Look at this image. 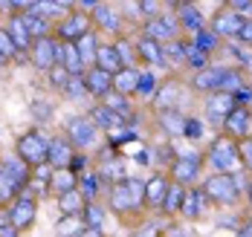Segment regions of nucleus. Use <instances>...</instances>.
<instances>
[{"label": "nucleus", "instance_id": "nucleus-1", "mask_svg": "<svg viewBox=\"0 0 252 237\" xmlns=\"http://www.w3.org/2000/svg\"><path fill=\"white\" fill-rule=\"evenodd\" d=\"M203 194L209 197V203H218V206H232L238 200V185L232 174H212L206 177L203 183Z\"/></svg>", "mask_w": 252, "mask_h": 237}, {"label": "nucleus", "instance_id": "nucleus-2", "mask_svg": "<svg viewBox=\"0 0 252 237\" xmlns=\"http://www.w3.org/2000/svg\"><path fill=\"white\" fill-rule=\"evenodd\" d=\"M209 162L218 168V174H235V165L241 162L238 145H235L229 136L215 139V142H212V148H209Z\"/></svg>", "mask_w": 252, "mask_h": 237}, {"label": "nucleus", "instance_id": "nucleus-3", "mask_svg": "<svg viewBox=\"0 0 252 237\" xmlns=\"http://www.w3.org/2000/svg\"><path fill=\"white\" fill-rule=\"evenodd\" d=\"M18 157L24 159L26 165H38V162H47L50 157V139L41 136L38 131H29L18 139Z\"/></svg>", "mask_w": 252, "mask_h": 237}, {"label": "nucleus", "instance_id": "nucleus-4", "mask_svg": "<svg viewBox=\"0 0 252 237\" xmlns=\"http://www.w3.org/2000/svg\"><path fill=\"white\" fill-rule=\"evenodd\" d=\"M142 32H145V38H151V41H157V44H171V41H180V32H183V26H180V21L177 18H171V15H159V18H151L145 26H142Z\"/></svg>", "mask_w": 252, "mask_h": 237}, {"label": "nucleus", "instance_id": "nucleus-5", "mask_svg": "<svg viewBox=\"0 0 252 237\" xmlns=\"http://www.w3.org/2000/svg\"><path fill=\"white\" fill-rule=\"evenodd\" d=\"M96 136H99V128L90 122V116H76L67 122V139L76 148H90L96 142Z\"/></svg>", "mask_w": 252, "mask_h": 237}, {"label": "nucleus", "instance_id": "nucleus-6", "mask_svg": "<svg viewBox=\"0 0 252 237\" xmlns=\"http://www.w3.org/2000/svg\"><path fill=\"white\" fill-rule=\"evenodd\" d=\"M244 24H247V18H241L238 12H232V9H220L215 18H212V32L218 35V38H238L241 35V29H244Z\"/></svg>", "mask_w": 252, "mask_h": 237}, {"label": "nucleus", "instance_id": "nucleus-7", "mask_svg": "<svg viewBox=\"0 0 252 237\" xmlns=\"http://www.w3.org/2000/svg\"><path fill=\"white\" fill-rule=\"evenodd\" d=\"M180 102H183V84L177 79L162 81L154 93V107L157 113H165V110H180Z\"/></svg>", "mask_w": 252, "mask_h": 237}, {"label": "nucleus", "instance_id": "nucleus-8", "mask_svg": "<svg viewBox=\"0 0 252 237\" xmlns=\"http://www.w3.org/2000/svg\"><path fill=\"white\" fill-rule=\"evenodd\" d=\"M29 58H32V64H35L38 70L50 73V70L58 67V44H55L52 38H41V41H35V44H32Z\"/></svg>", "mask_w": 252, "mask_h": 237}, {"label": "nucleus", "instance_id": "nucleus-9", "mask_svg": "<svg viewBox=\"0 0 252 237\" xmlns=\"http://www.w3.org/2000/svg\"><path fill=\"white\" fill-rule=\"evenodd\" d=\"M226 70L229 67H206V70H200V73H194V79H191V87L197 90V93H220V84H223V79H226Z\"/></svg>", "mask_w": 252, "mask_h": 237}, {"label": "nucleus", "instance_id": "nucleus-10", "mask_svg": "<svg viewBox=\"0 0 252 237\" xmlns=\"http://www.w3.org/2000/svg\"><path fill=\"white\" fill-rule=\"evenodd\" d=\"M235 96H229V93H215V96H209V102H206V119L212 122V125H220L223 128V122L229 119V113L235 110Z\"/></svg>", "mask_w": 252, "mask_h": 237}, {"label": "nucleus", "instance_id": "nucleus-11", "mask_svg": "<svg viewBox=\"0 0 252 237\" xmlns=\"http://www.w3.org/2000/svg\"><path fill=\"white\" fill-rule=\"evenodd\" d=\"M58 32H61V44H76V41H81L90 32V21H87L84 12H73V15H67L61 21Z\"/></svg>", "mask_w": 252, "mask_h": 237}, {"label": "nucleus", "instance_id": "nucleus-12", "mask_svg": "<svg viewBox=\"0 0 252 237\" xmlns=\"http://www.w3.org/2000/svg\"><path fill=\"white\" fill-rule=\"evenodd\" d=\"M35 200H29V197H18L12 206H9V223L18 229V232H24L29 229L32 223H35Z\"/></svg>", "mask_w": 252, "mask_h": 237}, {"label": "nucleus", "instance_id": "nucleus-13", "mask_svg": "<svg viewBox=\"0 0 252 237\" xmlns=\"http://www.w3.org/2000/svg\"><path fill=\"white\" fill-rule=\"evenodd\" d=\"M90 122H93L96 128H101V131H107V133H119L122 128H127L125 119L116 116L107 105H93L90 107Z\"/></svg>", "mask_w": 252, "mask_h": 237}, {"label": "nucleus", "instance_id": "nucleus-14", "mask_svg": "<svg viewBox=\"0 0 252 237\" xmlns=\"http://www.w3.org/2000/svg\"><path fill=\"white\" fill-rule=\"evenodd\" d=\"M168 188H171V180L165 174H154L151 180L145 183V206L162 209L165 206V197H168Z\"/></svg>", "mask_w": 252, "mask_h": 237}, {"label": "nucleus", "instance_id": "nucleus-15", "mask_svg": "<svg viewBox=\"0 0 252 237\" xmlns=\"http://www.w3.org/2000/svg\"><path fill=\"white\" fill-rule=\"evenodd\" d=\"M250 125H252V113L250 107H235L232 113H229V119L223 122V131L226 136H238V139H247L250 136Z\"/></svg>", "mask_w": 252, "mask_h": 237}, {"label": "nucleus", "instance_id": "nucleus-16", "mask_svg": "<svg viewBox=\"0 0 252 237\" xmlns=\"http://www.w3.org/2000/svg\"><path fill=\"white\" fill-rule=\"evenodd\" d=\"M73 162V148H70V139L67 136H58V139H50V157H47V165L55 168V171H64L70 168Z\"/></svg>", "mask_w": 252, "mask_h": 237}, {"label": "nucleus", "instance_id": "nucleus-17", "mask_svg": "<svg viewBox=\"0 0 252 237\" xmlns=\"http://www.w3.org/2000/svg\"><path fill=\"white\" fill-rule=\"evenodd\" d=\"M84 84H87V93H93V96H99V99H107L110 90H113V76L104 73V70H99V67H90V70L84 73Z\"/></svg>", "mask_w": 252, "mask_h": 237}, {"label": "nucleus", "instance_id": "nucleus-18", "mask_svg": "<svg viewBox=\"0 0 252 237\" xmlns=\"http://www.w3.org/2000/svg\"><path fill=\"white\" fill-rule=\"evenodd\" d=\"M107 197H110V209L116 211V214H127V211L136 209V200H133V194L127 188V180L110 185V194Z\"/></svg>", "mask_w": 252, "mask_h": 237}, {"label": "nucleus", "instance_id": "nucleus-19", "mask_svg": "<svg viewBox=\"0 0 252 237\" xmlns=\"http://www.w3.org/2000/svg\"><path fill=\"white\" fill-rule=\"evenodd\" d=\"M93 21H96L104 32H110V35H119V32H122V15H119V9H113L110 3H99V6H96Z\"/></svg>", "mask_w": 252, "mask_h": 237}, {"label": "nucleus", "instance_id": "nucleus-20", "mask_svg": "<svg viewBox=\"0 0 252 237\" xmlns=\"http://www.w3.org/2000/svg\"><path fill=\"white\" fill-rule=\"evenodd\" d=\"M171 177H174V183L177 185H191L194 180H197V171H200V162L194 157H180V159H174V165H171Z\"/></svg>", "mask_w": 252, "mask_h": 237}, {"label": "nucleus", "instance_id": "nucleus-21", "mask_svg": "<svg viewBox=\"0 0 252 237\" xmlns=\"http://www.w3.org/2000/svg\"><path fill=\"white\" fill-rule=\"evenodd\" d=\"M206 206H209V197L203 194V188H189L186 197H183L180 214H183L186 220H194V217H200L203 211H206Z\"/></svg>", "mask_w": 252, "mask_h": 237}, {"label": "nucleus", "instance_id": "nucleus-22", "mask_svg": "<svg viewBox=\"0 0 252 237\" xmlns=\"http://www.w3.org/2000/svg\"><path fill=\"white\" fill-rule=\"evenodd\" d=\"M0 171L9 177V180H15V183L24 188L29 180H32V174H29V165H26L24 159L18 157V154H12V157H6L3 159V165H0Z\"/></svg>", "mask_w": 252, "mask_h": 237}, {"label": "nucleus", "instance_id": "nucleus-23", "mask_svg": "<svg viewBox=\"0 0 252 237\" xmlns=\"http://www.w3.org/2000/svg\"><path fill=\"white\" fill-rule=\"evenodd\" d=\"M177 21H180V26L183 29H189V32H200L203 26V15H200V9L194 6V3H177Z\"/></svg>", "mask_w": 252, "mask_h": 237}, {"label": "nucleus", "instance_id": "nucleus-24", "mask_svg": "<svg viewBox=\"0 0 252 237\" xmlns=\"http://www.w3.org/2000/svg\"><path fill=\"white\" fill-rule=\"evenodd\" d=\"M58 67H64L70 76H81L84 61H81V55H78L76 44H58Z\"/></svg>", "mask_w": 252, "mask_h": 237}, {"label": "nucleus", "instance_id": "nucleus-25", "mask_svg": "<svg viewBox=\"0 0 252 237\" xmlns=\"http://www.w3.org/2000/svg\"><path fill=\"white\" fill-rule=\"evenodd\" d=\"M157 122H159V128L168 133V136H186V125H189V119H186L180 110L157 113Z\"/></svg>", "mask_w": 252, "mask_h": 237}, {"label": "nucleus", "instance_id": "nucleus-26", "mask_svg": "<svg viewBox=\"0 0 252 237\" xmlns=\"http://www.w3.org/2000/svg\"><path fill=\"white\" fill-rule=\"evenodd\" d=\"M136 53H139V58L145 61V64H151V67H162L165 64V53H162V44H157V41H151V38H139L136 41Z\"/></svg>", "mask_w": 252, "mask_h": 237}, {"label": "nucleus", "instance_id": "nucleus-27", "mask_svg": "<svg viewBox=\"0 0 252 237\" xmlns=\"http://www.w3.org/2000/svg\"><path fill=\"white\" fill-rule=\"evenodd\" d=\"M93 67H99L104 73H110V76H116L125 64H122V58L116 53V47L113 44H107V47H99V55H96V64Z\"/></svg>", "mask_w": 252, "mask_h": 237}, {"label": "nucleus", "instance_id": "nucleus-28", "mask_svg": "<svg viewBox=\"0 0 252 237\" xmlns=\"http://www.w3.org/2000/svg\"><path fill=\"white\" fill-rule=\"evenodd\" d=\"M9 35H12V41H15V47H18V53L21 55H26L29 50H32V35L26 32V26H24V21H21V15H15L12 18V24H9V29H6Z\"/></svg>", "mask_w": 252, "mask_h": 237}, {"label": "nucleus", "instance_id": "nucleus-29", "mask_svg": "<svg viewBox=\"0 0 252 237\" xmlns=\"http://www.w3.org/2000/svg\"><path fill=\"white\" fill-rule=\"evenodd\" d=\"M136 84H139V73H136V67H133V70H130V67H122V70L113 76V93L130 96V93H136Z\"/></svg>", "mask_w": 252, "mask_h": 237}, {"label": "nucleus", "instance_id": "nucleus-30", "mask_svg": "<svg viewBox=\"0 0 252 237\" xmlns=\"http://www.w3.org/2000/svg\"><path fill=\"white\" fill-rule=\"evenodd\" d=\"M50 188L61 197V194H70V191H78V174H73L70 168L64 171H52V183Z\"/></svg>", "mask_w": 252, "mask_h": 237}, {"label": "nucleus", "instance_id": "nucleus-31", "mask_svg": "<svg viewBox=\"0 0 252 237\" xmlns=\"http://www.w3.org/2000/svg\"><path fill=\"white\" fill-rule=\"evenodd\" d=\"M21 21H24L26 32L32 35V41H41V38H50V21L41 18V15H29V12H21Z\"/></svg>", "mask_w": 252, "mask_h": 237}, {"label": "nucleus", "instance_id": "nucleus-32", "mask_svg": "<svg viewBox=\"0 0 252 237\" xmlns=\"http://www.w3.org/2000/svg\"><path fill=\"white\" fill-rule=\"evenodd\" d=\"M76 50L81 55V61H84V67L93 61L96 64V55H99V41H96V32H87L81 41H76Z\"/></svg>", "mask_w": 252, "mask_h": 237}, {"label": "nucleus", "instance_id": "nucleus-33", "mask_svg": "<svg viewBox=\"0 0 252 237\" xmlns=\"http://www.w3.org/2000/svg\"><path fill=\"white\" fill-rule=\"evenodd\" d=\"M99 183H101V177L96 174V171H90V174L84 171V174L78 177V194H81L84 200H90V203H93V197L99 194Z\"/></svg>", "mask_w": 252, "mask_h": 237}, {"label": "nucleus", "instance_id": "nucleus-34", "mask_svg": "<svg viewBox=\"0 0 252 237\" xmlns=\"http://www.w3.org/2000/svg\"><path fill=\"white\" fill-rule=\"evenodd\" d=\"M58 206H61V211H64L67 217H76V214H81V211H84V197H81L78 191L61 194V197H58Z\"/></svg>", "mask_w": 252, "mask_h": 237}, {"label": "nucleus", "instance_id": "nucleus-35", "mask_svg": "<svg viewBox=\"0 0 252 237\" xmlns=\"http://www.w3.org/2000/svg\"><path fill=\"white\" fill-rule=\"evenodd\" d=\"M104 105L110 107L116 116H122L125 122L133 116V107H130V102H127V96H122V93H110V96L104 99Z\"/></svg>", "mask_w": 252, "mask_h": 237}, {"label": "nucleus", "instance_id": "nucleus-36", "mask_svg": "<svg viewBox=\"0 0 252 237\" xmlns=\"http://www.w3.org/2000/svg\"><path fill=\"white\" fill-rule=\"evenodd\" d=\"M84 229H87V226H84V220H78V217H64V220L55 226L58 237H78Z\"/></svg>", "mask_w": 252, "mask_h": 237}, {"label": "nucleus", "instance_id": "nucleus-37", "mask_svg": "<svg viewBox=\"0 0 252 237\" xmlns=\"http://www.w3.org/2000/svg\"><path fill=\"white\" fill-rule=\"evenodd\" d=\"M191 44H194L197 50H203V53L209 55V53H215V50H218V44H220V38H218V35L212 32V29H200V32L194 35V41H191Z\"/></svg>", "mask_w": 252, "mask_h": 237}, {"label": "nucleus", "instance_id": "nucleus-38", "mask_svg": "<svg viewBox=\"0 0 252 237\" xmlns=\"http://www.w3.org/2000/svg\"><path fill=\"white\" fill-rule=\"evenodd\" d=\"M18 191H21V185L15 183V180H9V177L0 171V206L15 203V200H18Z\"/></svg>", "mask_w": 252, "mask_h": 237}, {"label": "nucleus", "instance_id": "nucleus-39", "mask_svg": "<svg viewBox=\"0 0 252 237\" xmlns=\"http://www.w3.org/2000/svg\"><path fill=\"white\" fill-rule=\"evenodd\" d=\"M183 197H186V188H183V185H177V183H171L162 211H168V214H177V211L183 209Z\"/></svg>", "mask_w": 252, "mask_h": 237}, {"label": "nucleus", "instance_id": "nucleus-40", "mask_svg": "<svg viewBox=\"0 0 252 237\" xmlns=\"http://www.w3.org/2000/svg\"><path fill=\"white\" fill-rule=\"evenodd\" d=\"M64 96H67V99H73V102H81V99H87L90 93H87L84 76H73V79L67 81V87H64Z\"/></svg>", "mask_w": 252, "mask_h": 237}, {"label": "nucleus", "instance_id": "nucleus-41", "mask_svg": "<svg viewBox=\"0 0 252 237\" xmlns=\"http://www.w3.org/2000/svg\"><path fill=\"white\" fill-rule=\"evenodd\" d=\"M186 64H189V67H194V70L200 73V70L209 67V55L203 53V50H197L194 44H186Z\"/></svg>", "mask_w": 252, "mask_h": 237}, {"label": "nucleus", "instance_id": "nucleus-42", "mask_svg": "<svg viewBox=\"0 0 252 237\" xmlns=\"http://www.w3.org/2000/svg\"><path fill=\"white\" fill-rule=\"evenodd\" d=\"M81 214H84V226H87V229H101V223H104V211H101L96 203H87Z\"/></svg>", "mask_w": 252, "mask_h": 237}, {"label": "nucleus", "instance_id": "nucleus-43", "mask_svg": "<svg viewBox=\"0 0 252 237\" xmlns=\"http://www.w3.org/2000/svg\"><path fill=\"white\" fill-rule=\"evenodd\" d=\"M241 87H244V73H241V70H226V79H223V84H220V93L235 96Z\"/></svg>", "mask_w": 252, "mask_h": 237}, {"label": "nucleus", "instance_id": "nucleus-44", "mask_svg": "<svg viewBox=\"0 0 252 237\" xmlns=\"http://www.w3.org/2000/svg\"><path fill=\"white\" fill-rule=\"evenodd\" d=\"M0 55H3L6 61H12V58H24V55L18 53V47H15V41H12V35H9L6 29H0Z\"/></svg>", "mask_w": 252, "mask_h": 237}, {"label": "nucleus", "instance_id": "nucleus-45", "mask_svg": "<svg viewBox=\"0 0 252 237\" xmlns=\"http://www.w3.org/2000/svg\"><path fill=\"white\" fill-rule=\"evenodd\" d=\"M162 53H165V61L186 64V44H183V41H171V44H165V47H162Z\"/></svg>", "mask_w": 252, "mask_h": 237}, {"label": "nucleus", "instance_id": "nucleus-46", "mask_svg": "<svg viewBox=\"0 0 252 237\" xmlns=\"http://www.w3.org/2000/svg\"><path fill=\"white\" fill-rule=\"evenodd\" d=\"M113 47H116V53H119V58H122V64L133 70V64H136V55H133V53H136V47H130L127 41H116Z\"/></svg>", "mask_w": 252, "mask_h": 237}, {"label": "nucleus", "instance_id": "nucleus-47", "mask_svg": "<svg viewBox=\"0 0 252 237\" xmlns=\"http://www.w3.org/2000/svg\"><path fill=\"white\" fill-rule=\"evenodd\" d=\"M136 93H139V96H154V93H157V79H154V73H139Z\"/></svg>", "mask_w": 252, "mask_h": 237}, {"label": "nucleus", "instance_id": "nucleus-48", "mask_svg": "<svg viewBox=\"0 0 252 237\" xmlns=\"http://www.w3.org/2000/svg\"><path fill=\"white\" fill-rule=\"evenodd\" d=\"M238 154H241L244 168L252 171V136H247V139H241V142H238Z\"/></svg>", "mask_w": 252, "mask_h": 237}, {"label": "nucleus", "instance_id": "nucleus-49", "mask_svg": "<svg viewBox=\"0 0 252 237\" xmlns=\"http://www.w3.org/2000/svg\"><path fill=\"white\" fill-rule=\"evenodd\" d=\"M32 116L38 119V122H50L52 119V105L50 102H32Z\"/></svg>", "mask_w": 252, "mask_h": 237}, {"label": "nucleus", "instance_id": "nucleus-50", "mask_svg": "<svg viewBox=\"0 0 252 237\" xmlns=\"http://www.w3.org/2000/svg\"><path fill=\"white\" fill-rule=\"evenodd\" d=\"M159 9H162V6H159L157 0H139V3H136V12L148 15V21H151V18H159V15H162Z\"/></svg>", "mask_w": 252, "mask_h": 237}, {"label": "nucleus", "instance_id": "nucleus-51", "mask_svg": "<svg viewBox=\"0 0 252 237\" xmlns=\"http://www.w3.org/2000/svg\"><path fill=\"white\" fill-rule=\"evenodd\" d=\"M50 79H52V84H55V87H61V90H64V87H67V81L73 79V76H70L64 67H55V70H50Z\"/></svg>", "mask_w": 252, "mask_h": 237}, {"label": "nucleus", "instance_id": "nucleus-52", "mask_svg": "<svg viewBox=\"0 0 252 237\" xmlns=\"http://www.w3.org/2000/svg\"><path fill=\"white\" fill-rule=\"evenodd\" d=\"M226 9L238 12L241 18H244V15H252V3L250 0H232V3H226Z\"/></svg>", "mask_w": 252, "mask_h": 237}, {"label": "nucleus", "instance_id": "nucleus-53", "mask_svg": "<svg viewBox=\"0 0 252 237\" xmlns=\"http://www.w3.org/2000/svg\"><path fill=\"white\" fill-rule=\"evenodd\" d=\"M200 133H203V122L200 119H189V125H186V136H189V139H200Z\"/></svg>", "mask_w": 252, "mask_h": 237}, {"label": "nucleus", "instance_id": "nucleus-54", "mask_svg": "<svg viewBox=\"0 0 252 237\" xmlns=\"http://www.w3.org/2000/svg\"><path fill=\"white\" fill-rule=\"evenodd\" d=\"M238 41H241V44H252V21H247V24H244L241 35H238Z\"/></svg>", "mask_w": 252, "mask_h": 237}, {"label": "nucleus", "instance_id": "nucleus-55", "mask_svg": "<svg viewBox=\"0 0 252 237\" xmlns=\"http://www.w3.org/2000/svg\"><path fill=\"white\" fill-rule=\"evenodd\" d=\"M0 237H21V232H18L12 223H3V226H0Z\"/></svg>", "mask_w": 252, "mask_h": 237}, {"label": "nucleus", "instance_id": "nucleus-56", "mask_svg": "<svg viewBox=\"0 0 252 237\" xmlns=\"http://www.w3.org/2000/svg\"><path fill=\"white\" fill-rule=\"evenodd\" d=\"M238 237H252V220H247V223L238 229Z\"/></svg>", "mask_w": 252, "mask_h": 237}, {"label": "nucleus", "instance_id": "nucleus-57", "mask_svg": "<svg viewBox=\"0 0 252 237\" xmlns=\"http://www.w3.org/2000/svg\"><path fill=\"white\" fill-rule=\"evenodd\" d=\"M136 237H159V235H157V229H154V226H145L142 232H136Z\"/></svg>", "mask_w": 252, "mask_h": 237}, {"label": "nucleus", "instance_id": "nucleus-58", "mask_svg": "<svg viewBox=\"0 0 252 237\" xmlns=\"http://www.w3.org/2000/svg\"><path fill=\"white\" fill-rule=\"evenodd\" d=\"M78 237H104V235H101V229H84Z\"/></svg>", "mask_w": 252, "mask_h": 237}, {"label": "nucleus", "instance_id": "nucleus-59", "mask_svg": "<svg viewBox=\"0 0 252 237\" xmlns=\"http://www.w3.org/2000/svg\"><path fill=\"white\" fill-rule=\"evenodd\" d=\"M78 6H81V9H93V12H96V6H99V0H81Z\"/></svg>", "mask_w": 252, "mask_h": 237}, {"label": "nucleus", "instance_id": "nucleus-60", "mask_svg": "<svg viewBox=\"0 0 252 237\" xmlns=\"http://www.w3.org/2000/svg\"><path fill=\"white\" fill-rule=\"evenodd\" d=\"M247 200H250V206H252V180H250V185H247Z\"/></svg>", "mask_w": 252, "mask_h": 237}, {"label": "nucleus", "instance_id": "nucleus-61", "mask_svg": "<svg viewBox=\"0 0 252 237\" xmlns=\"http://www.w3.org/2000/svg\"><path fill=\"white\" fill-rule=\"evenodd\" d=\"M3 67H6V58H3V55H0V70H3Z\"/></svg>", "mask_w": 252, "mask_h": 237}]
</instances>
